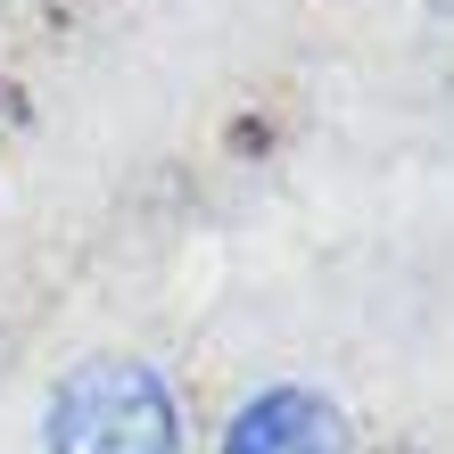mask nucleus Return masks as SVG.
<instances>
[{"mask_svg": "<svg viewBox=\"0 0 454 454\" xmlns=\"http://www.w3.org/2000/svg\"><path fill=\"white\" fill-rule=\"evenodd\" d=\"M42 454H182L174 380L149 356H83L42 396Z\"/></svg>", "mask_w": 454, "mask_h": 454, "instance_id": "nucleus-1", "label": "nucleus"}, {"mask_svg": "<svg viewBox=\"0 0 454 454\" xmlns=\"http://www.w3.org/2000/svg\"><path fill=\"white\" fill-rule=\"evenodd\" d=\"M215 454H356V430H347L339 396L306 380H273L231 405V421L215 430Z\"/></svg>", "mask_w": 454, "mask_h": 454, "instance_id": "nucleus-2", "label": "nucleus"}]
</instances>
